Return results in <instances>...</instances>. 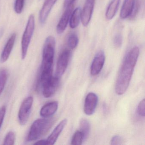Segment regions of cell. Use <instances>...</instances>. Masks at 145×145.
I'll return each instance as SVG.
<instances>
[{
    "label": "cell",
    "instance_id": "6da1fadb",
    "mask_svg": "<svg viewBox=\"0 0 145 145\" xmlns=\"http://www.w3.org/2000/svg\"><path fill=\"white\" fill-rule=\"evenodd\" d=\"M139 52V48L135 46L125 57L115 86V91L117 95H121L127 90L137 62Z\"/></svg>",
    "mask_w": 145,
    "mask_h": 145
},
{
    "label": "cell",
    "instance_id": "7a4b0ae2",
    "mask_svg": "<svg viewBox=\"0 0 145 145\" xmlns=\"http://www.w3.org/2000/svg\"><path fill=\"white\" fill-rule=\"evenodd\" d=\"M56 40L52 36L46 39L43 49V60L40 74L52 73L53 64L55 55Z\"/></svg>",
    "mask_w": 145,
    "mask_h": 145
},
{
    "label": "cell",
    "instance_id": "3957f363",
    "mask_svg": "<svg viewBox=\"0 0 145 145\" xmlns=\"http://www.w3.org/2000/svg\"><path fill=\"white\" fill-rule=\"evenodd\" d=\"M55 122L54 118L39 119L35 121L30 127L27 141H33L47 134Z\"/></svg>",
    "mask_w": 145,
    "mask_h": 145
},
{
    "label": "cell",
    "instance_id": "277c9868",
    "mask_svg": "<svg viewBox=\"0 0 145 145\" xmlns=\"http://www.w3.org/2000/svg\"><path fill=\"white\" fill-rule=\"evenodd\" d=\"M35 20L33 15H31L29 18L25 31L22 40V58L24 59L27 53L28 49L30 44L32 36L34 32Z\"/></svg>",
    "mask_w": 145,
    "mask_h": 145
},
{
    "label": "cell",
    "instance_id": "5b68a950",
    "mask_svg": "<svg viewBox=\"0 0 145 145\" xmlns=\"http://www.w3.org/2000/svg\"><path fill=\"white\" fill-rule=\"evenodd\" d=\"M33 103V97L29 96L24 101L20 107L18 112V120L22 125H25L29 118L31 108Z\"/></svg>",
    "mask_w": 145,
    "mask_h": 145
},
{
    "label": "cell",
    "instance_id": "8992f818",
    "mask_svg": "<svg viewBox=\"0 0 145 145\" xmlns=\"http://www.w3.org/2000/svg\"><path fill=\"white\" fill-rule=\"evenodd\" d=\"M60 83V78L57 76H52L41 86L43 95L46 98L52 96L56 91Z\"/></svg>",
    "mask_w": 145,
    "mask_h": 145
},
{
    "label": "cell",
    "instance_id": "52a82bcc",
    "mask_svg": "<svg viewBox=\"0 0 145 145\" xmlns=\"http://www.w3.org/2000/svg\"><path fill=\"white\" fill-rule=\"evenodd\" d=\"M70 52L67 50H64L58 57L57 63L56 76L60 78L66 71L70 58Z\"/></svg>",
    "mask_w": 145,
    "mask_h": 145
},
{
    "label": "cell",
    "instance_id": "ba28073f",
    "mask_svg": "<svg viewBox=\"0 0 145 145\" xmlns=\"http://www.w3.org/2000/svg\"><path fill=\"white\" fill-rule=\"evenodd\" d=\"M105 61V54L103 51H100L97 53L91 63L90 73L92 76H96L100 73L104 66Z\"/></svg>",
    "mask_w": 145,
    "mask_h": 145
},
{
    "label": "cell",
    "instance_id": "9c48e42d",
    "mask_svg": "<svg viewBox=\"0 0 145 145\" xmlns=\"http://www.w3.org/2000/svg\"><path fill=\"white\" fill-rule=\"evenodd\" d=\"M98 97L93 92L89 93L86 96L84 105V112L88 115L94 114L98 103Z\"/></svg>",
    "mask_w": 145,
    "mask_h": 145
},
{
    "label": "cell",
    "instance_id": "30bf717a",
    "mask_svg": "<svg viewBox=\"0 0 145 145\" xmlns=\"http://www.w3.org/2000/svg\"><path fill=\"white\" fill-rule=\"evenodd\" d=\"M95 0H86L83 10L81 11V20L84 27L88 26L93 13Z\"/></svg>",
    "mask_w": 145,
    "mask_h": 145
},
{
    "label": "cell",
    "instance_id": "8fae6325",
    "mask_svg": "<svg viewBox=\"0 0 145 145\" xmlns=\"http://www.w3.org/2000/svg\"><path fill=\"white\" fill-rule=\"evenodd\" d=\"M74 7V4H72L66 7V10L62 16L57 26V32L58 34H61L66 29L68 24L70 20V16L72 12Z\"/></svg>",
    "mask_w": 145,
    "mask_h": 145
},
{
    "label": "cell",
    "instance_id": "7c38bea8",
    "mask_svg": "<svg viewBox=\"0 0 145 145\" xmlns=\"http://www.w3.org/2000/svg\"><path fill=\"white\" fill-rule=\"evenodd\" d=\"M16 38V34L14 33L12 34L7 42L5 48L2 51L0 61L1 63L5 62L10 57L12 51L14 47Z\"/></svg>",
    "mask_w": 145,
    "mask_h": 145
},
{
    "label": "cell",
    "instance_id": "4fadbf2b",
    "mask_svg": "<svg viewBox=\"0 0 145 145\" xmlns=\"http://www.w3.org/2000/svg\"><path fill=\"white\" fill-rule=\"evenodd\" d=\"M57 0H46L40 12L39 20L40 24H44L48 16Z\"/></svg>",
    "mask_w": 145,
    "mask_h": 145
},
{
    "label": "cell",
    "instance_id": "5bb4252c",
    "mask_svg": "<svg viewBox=\"0 0 145 145\" xmlns=\"http://www.w3.org/2000/svg\"><path fill=\"white\" fill-rule=\"evenodd\" d=\"M67 123V120L66 119H64L57 125L56 127L55 128L52 133L49 136L48 139L46 140L48 145H54L55 144L60 134L66 126Z\"/></svg>",
    "mask_w": 145,
    "mask_h": 145
},
{
    "label": "cell",
    "instance_id": "9a60e30c",
    "mask_svg": "<svg viewBox=\"0 0 145 145\" xmlns=\"http://www.w3.org/2000/svg\"><path fill=\"white\" fill-rule=\"evenodd\" d=\"M58 103L57 101L52 102L44 105L40 109V114L44 118H49L57 111Z\"/></svg>",
    "mask_w": 145,
    "mask_h": 145
},
{
    "label": "cell",
    "instance_id": "2e32d148",
    "mask_svg": "<svg viewBox=\"0 0 145 145\" xmlns=\"http://www.w3.org/2000/svg\"><path fill=\"white\" fill-rule=\"evenodd\" d=\"M135 0H124L120 12V17L124 19L130 16L135 6Z\"/></svg>",
    "mask_w": 145,
    "mask_h": 145
},
{
    "label": "cell",
    "instance_id": "e0dca14e",
    "mask_svg": "<svg viewBox=\"0 0 145 145\" xmlns=\"http://www.w3.org/2000/svg\"><path fill=\"white\" fill-rule=\"evenodd\" d=\"M120 0H112L108 7L106 12V17L108 20H111L114 17L119 6Z\"/></svg>",
    "mask_w": 145,
    "mask_h": 145
},
{
    "label": "cell",
    "instance_id": "ac0fdd59",
    "mask_svg": "<svg viewBox=\"0 0 145 145\" xmlns=\"http://www.w3.org/2000/svg\"><path fill=\"white\" fill-rule=\"evenodd\" d=\"M81 8L78 7L72 12L69 20V26L71 28H76L78 26L81 19Z\"/></svg>",
    "mask_w": 145,
    "mask_h": 145
},
{
    "label": "cell",
    "instance_id": "d6986e66",
    "mask_svg": "<svg viewBox=\"0 0 145 145\" xmlns=\"http://www.w3.org/2000/svg\"><path fill=\"white\" fill-rule=\"evenodd\" d=\"M80 131L82 133L84 137V140L88 138L90 131V125L87 120L83 119L80 121Z\"/></svg>",
    "mask_w": 145,
    "mask_h": 145
},
{
    "label": "cell",
    "instance_id": "ffe728a7",
    "mask_svg": "<svg viewBox=\"0 0 145 145\" xmlns=\"http://www.w3.org/2000/svg\"><path fill=\"white\" fill-rule=\"evenodd\" d=\"M8 75V72L6 69H0V95L2 93L6 84Z\"/></svg>",
    "mask_w": 145,
    "mask_h": 145
},
{
    "label": "cell",
    "instance_id": "44dd1931",
    "mask_svg": "<svg viewBox=\"0 0 145 145\" xmlns=\"http://www.w3.org/2000/svg\"><path fill=\"white\" fill-rule=\"evenodd\" d=\"M84 140V137L81 131H77L73 135L71 141V144L76 145H81Z\"/></svg>",
    "mask_w": 145,
    "mask_h": 145
},
{
    "label": "cell",
    "instance_id": "7402d4cb",
    "mask_svg": "<svg viewBox=\"0 0 145 145\" xmlns=\"http://www.w3.org/2000/svg\"><path fill=\"white\" fill-rule=\"evenodd\" d=\"M78 38L76 35L74 34L71 35L68 39L69 47L72 50L75 49L78 45Z\"/></svg>",
    "mask_w": 145,
    "mask_h": 145
},
{
    "label": "cell",
    "instance_id": "603a6c76",
    "mask_svg": "<svg viewBox=\"0 0 145 145\" xmlns=\"http://www.w3.org/2000/svg\"><path fill=\"white\" fill-rule=\"evenodd\" d=\"M15 135L14 132L10 131L7 135L4 140V145H13L14 144Z\"/></svg>",
    "mask_w": 145,
    "mask_h": 145
},
{
    "label": "cell",
    "instance_id": "cb8c5ba5",
    "mask_svg": "<svg viewBox=\"0 0 145 145\" xmlns=\"http://www.w3.org/2000/svg\"><path fill=\"white\" fill-rule=\"evenodd\" d=\"M25 0H16L14 5V10L16 13L21 14L23 10Z\"/></svg>",
    "mask_w": 145,
    "mask_h": 145
},
{
    "label": "cell",
    "instance_id": "d4e9b609",
    "mask_svg": "<svg viewBox=\"0 0 145 145\" xmlns=\"http://www.w3.org/2000/svg\"><path fill=\"white\" fill-rule=\"evenodd\" d=\"M123 43V37L120 34H118L114 38L113 43L114 46L117 48L121 47Z\"/></svg>",
    "mask_w": 145,
    "mask_h": 145
},
{
    "label": "cell",
    "instance_id": "484cf974",
    "mask_svg": "<svg viewBox=\"0 0 145 145\" xmlns=\"http://www.w3.org/2000/svg\"><path fill=\"white\" fill-rule=\"evenodd\" d=\"M145 99L142 100L137 107V112L140 116L141 117L145 116Z\"/></svg>",
    "mask_w": 145,
    "mask_h": 145
},
{
    "label": "cell",
    "instance_id": "4316f807",
    "mask_svg": "<svg viewBox=\"0 0 145 145\" xmlns=\"http://www.w3.org/2000/svg\"><path fill=\"white\" fill-rule=\"evenodd\" d=\"M123 142V139L120 136L115 135L112 138L111 144L112 145H121Z\"/></svg>",
    "mask_w": 145,
    "mask_h": 145
},
{
    "label": "cell",
    "instance_id": "83f0119b",
    "mask_svg": "<svg viewBox=\"0 0 145 145\" xmlns=\"http://www.w3.org/2000/svg\"><path fill=\"white\" fill-rule=\"evenodd\" d=\"M6 112V107L4 106L0 108V129L2 125Z\"/></svg>",
    "mask_w": 145,
    "mask_h": 145
},
{
    "label": "cell",
    "instance_id": "f1b7e54d",
    "mask_svg": "<svg viewBox=\"0 0 145 145\" xmlns=\"http://www.w3.org/2000/svg\"><path fill=\"white\" fill-rule=\"evenodd\" d=\"M75 1V0H65L64 2V7L66 8L71 4H74Z\"/></svg>",
    "mask_w": 145,
    "mask_h": 145
},
{
    "label": "cell",
    "instance_id": "f546056e",
    "mask_svg": "<svg viewBox=\"0 0 145 145\" xmlns=\"http://www.w3.org/2000/svg\"><path fill=\"white\" fill-rule=\"evenodd\" d=\"M35 145H48L47 141L45 140H40L34 143Z\"/></svg>",
    "mask_w": 145,
    "mask_h": 145
}]
</instances>
